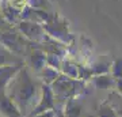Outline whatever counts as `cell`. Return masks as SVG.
Returning a JSON list of instances; mask_svg holds the SVG:
<instances>
[{
    "instance_id": "1",
    "label": "cell",
    "mask_w": 122,
    "mask_h": 117,
    "mask_svg": "<svg viewBox=\"0 0 122 117\" xmlns=\"http://www.w3.org/2000/svg\"><path fill=\"white\" fill-rule=\"evenodd\" d=\"M42 82L30 72V68L23 64L14 75L5 89V95L16 105L22 116H29L39 100Z\"/></svg>"
},
{
    "instance_id": "2",
    "label": "cell",
    "mask_w": 122,
    "mask_h": 117,
    "mask_svg": "<svg viewBox=\"0 0 122 117\" xmlns=\"http://www.w3.org/2000/svg\"><path fill=\"white\" fill-rule=\"evenodd\" d=\"M84 86H86V83L83 80L71 79L64 76V75H60L56 82H53L50 84V89H52L53 95H54V101H56V112L57 105L62 106L71 98L80 97V94L84 91Z\"/></svg>"
},
{
    "instance_id": "3",
    "label": "cell",
    "mask_w": 122,
    "mask_h": 117,
    "mask_svg": "<svg viewBox=\"0 0 122 117\" xmlns=\"http://www.w3.org/2000/svg\"><path fill=\"white\" fill-rule=\"evenodd\" d=\"M0 44L4 45L5 48L15 53L16 56L22 57L29 50L31 42H29L15 27H8L5 30H0Z\"/></svg>"
},
{
    "instance_id": "4",
    "label": "cell",
    "mask_w": 122,
    "mask_h": 117,
    "mask_svg": "<svg viewBox=\"0 0 122 117\" xmlns=\"http://www.w3.org/2000/svg\"><path fill=\"white\" fill-rule=\"evenodd\" d=\"M45 33L52 37V38L57 39L62 44H69L72 41V35L68 29V22L64 21L62 18L57 17V15H49L48 19L42 23Z\"/></svg>"
},
{
    "instance_id": "5",
    "label": "cell",
    "mask_w": 122,
    "mask_h": 117,
    "mask_svg": "<svg viewBox=\"0 0 122 117\" xmlns=\"http://www.w3.org/2000/svg\"><path fill=\"white\" fill-rule=\"evenodd\" d=\"M15 29L31 44H39L46 34L42 23L33 21H19L16 23Z\"/></svg>"
},
{
    "instance_id": "6",
    "label": "cell",
    "mask_w": 122,
    "mask_h": 117,
    "mask_svg": "<svg viewBox=\"0 0 122 117\" xmlns=\"http://www.w3.org/2000/svg\"><path fill=\"white\" fill-rule=\"evenodd\" d=\"M48 110H56V101H54V95H53V91L50 89V86L42 83L41 93H39V100L29 116L44 113V112H48Z\"/></svg>"
},
{
    "instance_id": "7",
    "label": "cell",
    "mask_w": 122,
    "mask_h": 117,
    "mask_svg": "<svg viewBox=\"0 0 122 117\" xmlns=\"http://www.w3.org/2000/svg\"><path fill=\"white\" fill-rule=\"evenodd\" d=\"M41 50H44L45 55H53V56H58V57H64L66 56V45L65 44L60 42L57 39L49 37L48 34H45L44 39L39 44H37Z\"/></svg>"
},
{
    "instance_id": "8",
    "label": "cell",
    "mask_w": 122,
    "mask_h": 117,
    "mask_svg": "<svg viewBox=\"0 0 122 117\" xmlns=\"http://www.w3.org/2000/svg\"><path fill=\"white\" fill-rule=\"evenodd\" d=\"M25 56H27V61H26L27 67L30 69H33L34 72H37V74L46 65V55H45L44 50H41L37 45H35V46L31 45Z\"/></svg>"
},
{
    "instance_id": "9",
    "label": "cell",
    "mask_w": 122,
    "mask_h": 117,
    "mask_svg": "<svg viewBox=\"0 0 122 117\" xmlns=\"http://www.w3.org/2000/svg\"><path fill=\"white\" fill-rule=\"evenodd\" d=\"M83 110V104L80 97L71 98L61 106V116L60 117H80Z\"/></svg>"
},
{
    "instance_id": "10",
    "label": "cell",
    "mask_w": 122,
    "mask_h": 117,
    "mask_svg": "<svg viewBox=\"0 0 122 117\" xmlns=\"http://www.w3.org/2000/svg\"><path fill=\"white\" fill-rule=\"evenodd\" d=\"M0 117H23L20 110L5 95V93L0 94Z\"/></svg>"
},
{
    "instance_id": "11",
    "label": "cell",
    "mask_w": 122,
    "mask_h": 117,
    "mask_svg": "<svg viewBox=\"0 0 122 117\" xmlns=\"http://www.w3.org/2000/svg\"><path fill=\"white\" fill-rule=\"evenodd\" d=\"M22 64H14V65H5V67H0V94L5 93V89L8 86L10 80L14 78V75L16 74Z\"/></svg>"
},
{
    "instance_id": "12",
    "label": "cell",
    "mask_w": 122,
    "mask_h": 117,
    "mask_svg": "<svg viewBox=\"0 0 122 117\" xmlns=\"http://www.w3.org/2000/svg\"><path fill=\"white\" fill-rule=\"evenodd\" d=\"M25 63L22 57L16 56L15 53L5 48L4 45L0 44V67H5V65H14V64H22Z\"/></svg>"
},
{
    "instance_id": "13",
    "label": "cell",
    "mask_w": 122,
    "mask_h": 117,
    "mask_svg": "<svg viewBox=\"0 0 122 117\" xmlns=\"http://www.w3.org/2000/svg\"><path fill=\"white\" fill-rule=\"evenodd\" d=\"M37 75H38L37 78H38L41 82L44 83V84L50 86L53 82H56L57 78H58L61 74H60V71H58V69L53 68V67H49V65H45L44 68L41 69Z\"/></svg>"
},
{
    "instance_id": "14",
    "label": "cell",
    "mask_w": 122,
    "mask_h": 117,
    "mask_svg": "<svg viewBox=\"0 0 122 117\" xmlns=\"http://www.w3.org/2000/svg\"><path fill=\"white\" fill-rule=\"evenodd\" d=\"M115 79L111 76L110 74L105 75H95L92 76V83L94 86L102 90H110V89H115Z\"/></svg>"
},
{
    "instance_id": "15",
    "label": "cell",
    "mask_w": 122,
    "mask_h": 117,
    "mask_svg": "<svg viewBox=\"0 0 122 117\" xmlns=\"http://www.w3.org/2000/svg\"><path fill=\"white\" fill-rule=\"evenodd\" d=\"M79 67L80 65H77L73 61L62 59V63H61L60 67V74L71 79H79Z\"/></svg>"
},
{
    "instance_id": "16",
    "label": "cell",
    "mask_w": 122,
    "mask_h": 117,
    "mask_svg": "<svg viewBox=\"0 0 122 117\" xmlns=\"http://www.w3.org/2000/svg\"><path fill=\"white\" fill-rule=\"evenodd\" d=\"M107 101H109V104L114 108V110L117 112L118 116L122 117V95H119L115 90H113L110 93Z\"/></svg>"
},
{
    "instance_id": "17",
    "label": "cell",
    "mask_w": 122,
    "mask_h": 117,
    "mask_svg": "<svg viewBox=\"0 0 122 117\" xmlns=\"http://www.w3.org/2000/svg\"><path fill=\"white\" fill-rule=\"evenodd\" d=\"M98 117H119L114 108L109 104V101L106 100L99 105L98 108Z\"/></svg>"
},
{
    "instance_id": "18",
    "label": "cell",
    "mask_w": 122,
    "mask_h": 117,
    "mask_svg": "<svg viewBox=\"0 0 122 117\" xmlns=\"http://www.w3.org/2000/svg\"><path fill=\"white\" fill-rule=\"evenodd\" d=\"M109 74L111 75L115 80H121L122 79V57H118V59H115L114 61H111Z\"/></svg>"
},
{
    "instance_id": "19",
    "label": "cell",
    "mask_w": 122,
    "mask_h": 117,
    "mask_svg": "<svg viewBox=\"0 0 122 117\" xmlns=\"http://www.w3.org/2000/svg\"><path fill=\"white\" fill-rule=\"evenodd\" d=\"M3 3L19 14H22L23 10L26 8V7H29V0H5Z\"/></svg>"
},
{
    "instance_id": "20",
    "label": "cell",
    "mask_w": 122,
    "mask_h": 117,
    "mask_svg": "<svg viewBox=\"0 0 122 117\" xmlns=\"http://www.w3.org/2000/svg\"><path fill=\"white\" fill-rule=\"evenodd\" d=\"M27 117H58L56 110H48L44 113H38V114H33V116H27Z\"/></svg>"
},
{
    "instance_id": "21",
    "label": "cell",
    "mask_w": 122,
    "mask_h": 117,
    "mask_svg": "<svg viewBox=\"0 0 122 117\" xmlns=\"http://www.w3.org/2000/svg\"><path fill=\"white\" fill-rule=\"evenodd\" d=\"M8 27H12V26L5 22L4 17H3V12H1V7H0V30H5V29H8Z\"/></svg>"
}]
</instances>
